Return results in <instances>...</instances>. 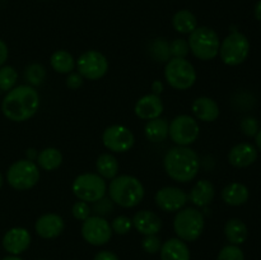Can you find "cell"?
<instances>
[{
	"label": "cell",
	"instance_id": "obj_25",
	"mask_svg": "<svg viewBox=\"0 0 261 260\" xmlns=\"http://www.w3.org/2000/svg\"><path fill=\"white\" fill-rule=\"evenodd\" d=\"M96 170L97 173L105 180H112L119 173V161L111 153H102L96 161Z\"/></svg>",
	"mask_w": 261,
	"mask_h": 260
},
{
	"label": "cell",
	"instance_id": "obj_38",
	"mask_svg": "<svg viewBox=\"0 0 261 260\" xmlns=\"http://www.w3.org/2000/svg\"><path fill=\"white\" fill-rule=\"evenodd\" d=\"M92 211H91V206H89V203H86V201H82L78 200L76 203L73 204L71 206V214L75 219L78 221H86L89 216H91Z\"/></svg>",
	"mask_w": 261,
	"mask_h": 260
},
{
	"label": "cell",
	"instance_id": "obj_47",
	"mask_svg": "<svg viewBox=\"0 0 261 260\" xmlns=\"http://www.w3.org/2000/svg\"><path fill=\"white\" fill-rule=\"evenodd\" d=\"M2 260H23L22 257H19L18 255H9V256H5L4 259Z\"/></svg>",
	"mask_w": 261,
	"mask_h": 260
},
{
	"label": "cell",
	"instance_id": "obj_6",
	"mask_svg": "<svg viewBox=\"0 0 261 260\" xmlns=\"http://www.w3.org/2000/svg\"><path fill=\"white\" fill-rule=\"evenodd\" d=\"M40 167L33 161L19 160L10 165L7 171V181L18 191L30 190L40 181Z\"/></svg>",
	"mask_w": 261,
	"mask_h": 260
},
{
	"label": "cell",
	"instance_id": "obj_14",
	"mask_svg": "<svg viewBox=\"0 0 261 260\" xmlns=\"http://www.w3.org/2000/svg\"><path fill=\"white\" fill-rule=\"evenodd\" d=\"M155 204L163 212H178L185 208L189 198L188 194L176 186H165L155 193Z\"/></svg>",
	"mask_w": 261,
	"mask_h": 260
},
{
	"label": "cell",
	"instance_id": "obj_35",
	"mask_svg": "<svg viewBox=\"0 0 261 260\" xmlns=\"http://www.w3.org/2000/svg\"><path fill=\"white\" fill-rule=\"evenodd\" d=\"M170 51L172 58L186 59L188 54L190 53L188 40H184V38H176V40H173L170 43Z\"/></svg>",
	"mask_w": 261,
	"mask_h": 260
},
{
	"label": "cell",
	"instance_id": "obj_27",
	"mask_svg": "<svg viewBox=\"0 0 261 260\" xmlns=\"http://www.w3.org/2000/svg\"><path fill=\"white\" fill-rule=\"evenodd\" d=\"M224 235L232 245H241L249 236L247 226L239 218H232L224 226Z\"/></svg>",
	"mask_w": 261,
	"mask_h": 260
},
{
	"label": "cell",
	"instance_id": "obj_16",
	"mask_svg": "<svg viewBox=\"0 0 261 260\" xmlns=\"http://www.w3.org/2000/svg\"><path fill=\"white\" fill-rule=\"evenodd\" d=\"M31 245V233L23 227H13L5 232L3 237V247L10 255L24 252Z\"/></svg>",
	"mask_w": 261,
	"mask_h": 260
},
{
	"label": "cell",
	"instance_id": "obj_2",
	"mask_svg": "<svg viewBox=\"0 0 261 260\" xmlns=\"http://www.w3.org/2000/svg\"><path fill=\"white\" fill-rule=\"evenodd\" d=\"M200 157L190 147L171 148L163 158L166 173L177 183H189L194 180L200 171Z\"/></svg>",
	"mask_w": 261,
	"mask_h": 260
},
{
	"label": "cell",
	"instance_id": "obj_43",
	"mask_svg": "<svg viewBox=\"0 0 261 260\" xmlns=\"http://www.w3.org/2000/svg\"><path fill=\"white\" fill-rule=\"evenodd\" d=\"M163 92V83L161 81H154L152 83V93L153 94H157V96H160L161 93Z\"/></svg>",
	"mask_w": 261,
	"mask_h": 260
},
{
	"label": "cell",
	"instance_id": "obj_48",
	"mask_svg": "<svg viewBox=\"0 0 261 260\" xmlns=\"http://www.w3.org/2000/svg\"><path fill=\"white\" fill-rule=\"evenodd\" d=\"M3 183H4V180H3V175H2V173H0V189H2Z\"/></svg>",
	"mask_w": 261,
	"mask_h": 260
},
{
	"label": "cell",
	"instance_id": "obj_20",
	"mask_svg": "<svg viewBox=\"0 0 261 260\" xmlns=\"http://www.w3.org/2000/svg\"><path fill=\"white\" fill-rule=\"evenodd\" d=\"M194 116L203 122H213L219 117V106L213 98L206 96L198 97L191 105Z\"/></svg>",
	"mask_w": 261,
	"mask_h": 260
},
{
	"label": "cell",
	"instance_id": "obj_34",
	"mask_svg": "<svg viewBox=\"0 0 261 260\" xmlns=\"http://www.w3.org/2000/svg\"><path fill=\"white\" fill-rule=\"evenodd\" d=\"M217 260H245L242 250L237 245H227L219 251Z\"/></svg>",
	"mask_w": 261,
	"mask_h": 260
},
{
	"label": "cell",
	"instance_id": "obj_40",
	"mask_svg": "<svg viewBox=\"0 0 261 260\" xmlns=\"http://www.w3.org/2000/svg\"><path fill=\"white\" fill-rule=\"evenodd\" d=\"M83 82H84V79H83V76L81 75V74H79V73H70L68 75V78H66L65 84H66V87H68V88L75 91V89H78L79 87H82Z\"/></svg>",
	"mask_w": 261,
	"mask_h": 260
},
{
	"label": "cell",
	"instance_id": "obj_28",
	"mask_svg": "<svg viewBox=\"0 0 261 260\" xmlns=\"http://www.w3.org/2000/svg\"><path fill=\"white\" fill-rule=\"evenodd\" d=\"M37 166L45 171H55L63 163V154L58 148L48 147L41 150L37 155Z\"/></svg>",
	"mask_w": 261,
	"mask_h": 260
},
{
	"label": "cell",
	"instance_id": "obj_39",
	"mask_svg": "<svg viewBox=\"0 0 261 260\" xmlns=\"http://www.w3.org/2000/svg\"><path fill=\"white\" fill-rule=\"evenodd\" d=\"M241 130L247 137H255L257 134V132L260 130L259 121L252 116L245 117L241 121Z\"/></svg>",
	"mask_w": 261,
	"mask_h": 260
},
{
	"label": "cell",
	"instance_id": "obj_11",
	"mask_svg": "<svg viewBox=\"0 0 261 260\" xmlns=\"http://www.w3.org/2000/svg\"><path fill=\"white\" fill-rule=\"evenodd\" d=\"M75 68L83 79L99 81L109 71V60L99 51L89 50L79 56Z\"/></svg>",
	"mask_w": 261,
	"mask_h": 260
},
{
	"label": "cell",
	"instance_id": "obj_31",
	"mask_svg": "<svg viewBox=\"0 0 261 260\" xmlns=\"http://www.w3.org/2000/svg\"><path fill=\"white\" fill-rule=\"evenodd\" d=\"M24 79L27 81L28 86H41L46 79V68L40 63L30 64L24 70Z\"/></svg>",
	"mask_w": 261,
	"mask_h": 260
},
{
	"label": "cell",
	"instance_id": "obj_18",
	"mask_svg": "<svg viewBox=\"0 0 261 260\" xmlns=\"http://www.w3.org/2000/svg\"><path fill=\"white\" fill-rule=\"evenodd\" d=\"M133 227L139 233L148 236V235H157L162 228V219L157 213L148 209L137 212L132 218Z\"/></svg>",
	"mask_w": 261,
	"mask_h": 260
},
{
	"label": "cell",
	"instance_id": "obj_7",
	"mask_svg": "<svg viewBox=\"0 0 261 260\" xmlns=\"http://www.w3.org/2000/svg\"><path fill=\"white\" fill-rule=\"evenodd\" d=\"M74 195L78 200L86 201V203H94L99 200L107 193V184L103 177L98 173L86 172L76 176L71 185Z\"/></svg>",
	"mask_w": 261,
	"mask_h": 260
},
{
	"label": "cell",
	"instance_id": "obj_4",
	"mask_svg": "<svg viewBox=\"0 0 261 260\" xmlns=\"http://www.w3.org/2000/svg\"><path fill=\"white\" fill-rule=\"evenodd\" d=\"M188 43L191 54L196 59L209 61L218 56L221 40H219L218 33L213 28L201 25V27H196L189 35Z\"/></svg>",
	"mask_w": 261,
	"mask_h": 260
},
{
	"label": "cell",
	"instance_id": "obj_46",
	"mask_svg": "<svg viewBox=\"0 0 261 260\" xmlns=\"http://www.w3.org/2000/svg\"><path fill=\"white\" fill-rule=\"evenodd\" d=\"M255 143H256V147L257 149L261 152V129L257 132V134L255 135Z\"/></svg>",
	"mask_w": 261,
	"mask_h": 260
},
{
	"label": "cell",
	"instance_id": "obj_24",
	"mask_svg": "<svg viewBox=\"0 0 261 260\" xmlns=\"http://www.w3.org/2000/svg\"><path fill=\"white\" fill-rule=\"evenodd\" d=\"M168 127H170V122L162 117L148 120L144 126L145 138L153 143L163 142L168 138Z\"/></svg>",
	"mask_w": 261,
	"mask_h": 260
},
{
	"label": "cell",
	"instance_id": "obj_33",
	"mask_svg": "<svg viewBox=\"0 0 261 260\" xmlns=\"http://www.w3.org/2000/svg\"><path fill=\"white\" fill-rule=\"evenodd\" d=\"M91 211L96 213L94 216H99L105 218V217L109 216V214H111L112 212H114V201H112L110 198L103 196V198L99 199V200L94 201Z\"/></svg>",
	"mask_w": 261,
	"mask_h": 260
},
{
	"label": "cell",
	"instance_id": "obj_32",
	"mask_svg": "<svg viewBox=\"0 0 261 260\" xmlns=\"http://www.w3.org/2000/svg\"><path fill=\"white\" fill-rule=\"evenodd\" d=\"M18 73L13 66L3 65L0 66V91L9 92L17 84Z\"/></svg>",
	"mask_w": 261,
	"mask_h": 260
},
{
	"label": "cell",
	"instance_id": "obj_12",
	"mask_svg": "<svg viewBox=\"0 0 261 260\" xmlns=\"http://www.w3.org/2000/svg\"><path fill=\"white\" fill-rule=\"evenodd\" d=\"M112 228L106 218L99 216H89L82 224V236L93 246L106 245L112 237Z\"/></svg>",
	"mask_w": 261,
	"mask_h": 260
},
{
	"label": "cell",
	"instance_id": "obj_21",
	"mask_svg": "<svg viewBox=\"0 0 261 260\" xmlns=\"http://www.w3.org/2000/svg\"><path fill=\"white\" fill-rule=\"evenodd\" d=\"M214 195H216V189L212 181L199 180L193 186L188 198L198 208H206L213 201Z\"/></svg>",
	"mask_w": 261,
	"mask_h": 260
},
{
	"label": "cell",
	"instance_id": "obj_45",
	"mask_svg": "<svg viewBox=\"0 0 261 260\" xmlns=\"http://www.w3.org/2000/svg\"><path fill=\"white\" fill-rule=\"evenodd\" d=\"M255 17H256L257 20H261V0L255 5Z\"/></svg>",
	"mask_w": 261,
	"mask_h": 260
},
{
	"label": "cell",
	"instance_id": "obj_15",
	"mask_svg": "<svg viewBox=\"0 0 261 260\" xmlns=\"http://www.w3.org/2000/svg\"><path fill=\"white\" fill-rule=\"evenodd\" d=\"M65 228L63 217L56 213H45L37 218L35 223V231L40 237L45 240L56 239L60 236Z\"/></svg>",
	"mask_w": 261,
	"mask_h": 260
},
{
	"label": "cell",
	"instance_id": "obj_29",
	"mask_svg": "<svg viewBox=\"0 0 261 260\" xmlns=\"http://www.w3.org/2000/svg\"><path fill=\"white\" fill-rule=\"evenodd\" d=\"M172 25L176 32L182 33V35H190L198 27V19L190 10L181 9L173 15Z\"/></svg>",
	"mask_w": 261,
	"mask_h": 260
},
{
	"label": "cell",
	"instance_id": "obj_41",
	"mask_svg": "<svg viewBox=\"0 0 261 260\" xmlns=\"http://www.w3.org/2000/svg\"><path fill=\"white\" fill-rule=\"evenodd\" d=\"M93 260H120L115 252L109 251V250H103V251L97 252Z\"/></svg>",
	"mask_w": 261,
	"mask_h": 260
},
{
	"label": "cell",
	"instance_id": "obj_17",
	"mask_svg": "<svg viewBox=\"0 0 261 260\" xmlns=\"http://www.w3.org/2000/svg\"><path fill=\"white\" fill-rule=\"evenodd\" d=\"M165 106L161 99L160 96L157 94H145V96L140 97L137 101L134 107L135 115L142 120H153L161 117Z\"/></svg>",
	"mask_w": 261,
	"mask_h": 260
},
{
	"label": "cell",
	"instance_id": "obj_22",
	"mask_svg": "<svg viewBox=\"0 0 261 260\" xmlns=\"http://www.w3.org/2000/svg\"><path fill=\"white\" fill-rule=\"evenodd\" d=\"M161 260H190V250L178 237L167 240L161 247Z\"/></svg>",
	"mask_w": 261,
	"mask_h": 260
},
{
	"label": "cell",
	"instance_id": "obj_1",
	"mask_svg": "<svg viewBox=\"0 0 261 260\" xmlns=\"http://www.w3.org/2000/svg\"><path fill=\"white\" fill-rule=\"evenodd\" d=\"M40 109V94L28 84L17 86L7 92L2 102V111L8 120L23 122L30 120Z\"/></svg>",
	"mask_w": 261,
	"mask_h": 260
},
{
	"label": "cell",
	"instance_id": "obj_13",
	"mask_svg": "<svg viewBox=\"0 0 261 260\" xmlns=\"http://www.w3.org/2000/svg\"><path fill=\"white\" fill-rule=\"evenodd\" d=\"M102 143L114 153L129 152L135 143V137L129 127L124 125H111L103 130Z\"/></svg>",
	"mask_w": 261,
	"mask_h": 260
},
{
	"label": "cell",
	"instance_id": "obj_36",
	"mask_svg": "<svg viewBox=\"0 0 261 260\" xmlns=\"http://www.w3.org/2000/svg\"><path fill=\"white\" fill-rule=\"evenodd\" d=\"M110 224H111L112 232L117 235H126L133 227L132 219L126 216H117Z\"/></svg>",
	"mask_w": 261,
	"mask_h": 260
},
{
	"label": "cell",
	"instance_id": "obj_26",
	"mask_svg": "<svg viewBox=\"0 0 261 260\" xmlns=\"http://www.w3.org/2000/svg\"><path fill=\"white\" fill-rule=\"evenodd\" d=\"M51 68L59 74H70L76 66L74 56L66 50H56L50 58Z\"/></svg>",
	"mask_w": 261,
	"mask_h": 260
},
{
	"label": "cell",
	"instance_id": "obj_42",
	"mask_svg": "<svg viewBox=\"0 0 261 260\" xmlns=\"http://www.w3.org/2000/svg\"><path fill=\"white\" fill-rule=\"evenodd\" d=\"M8 55H9V50H8L7 43L0 38V66L4 65V63L8 59Z\"/></svg>",
	"mask_w": 261,
	"mask_h": 260
},
{
	"label": "cell",
	"instance_id": "obj_44",
	"mask_svg": "<svg viewBox=\"0 0 261 260\" xmlns=\"http://www.w3.org/2000/svg\"><path fill=\"white\" fill-rule=\"evenodd\" d=\"M25 155H27V160L33 161V162H35V161L37 160L38 152L35 149V148H28V149L25 150Z\"/></svg>",
	"mask_w": 261,
	"mask_h": 260
},
{
	"label": "cell",
	"instance_id": "obj_8",
	"mask_svg": "<svg viewBox=\"0 0 261 260\" xmlns=\"http://www.w3.org/2000/svg\"><path fill=\"white\" fill-rule=\"evenodd\" d=\"M165 79L172 88L186 91L195 84L196 70L186 59L171 58L166 63Z\"/></svg>",
	"mask_w": 261,
	"mask_h": 260
},
{
	"label": "cell",
	"instance_id": "obj_5",
	"mask_svg": "<svg viewBox=\"0 0 261 260\" xmlns=\"http://www.w3.org/2000/svg\"><path fill=\"white\" fill-rule=\"evenodd\" d=\"M204 224V214L199 209L191 206L180 209L173 219L175 233L185 242L196 241L203 233Z\"/></svg>",
	"mask_w": 261,
	"mask_h": 260
},
{
	"label": "cell",
	"instance_id": "obj_19",
	"mask_svg": "<svg viewBox=\"0 0 261 260\" xmlns=\"http://www.w3.org/2000/svg\"><path fill=\"white\" fill-rule=\"evenodd\" d=\"M256 160L257 149L251 143H239L228 153V162L237 168L249 167Z\"/></svg>",
	"mask_w": 261,
	"mask_h": 260
},
{
	"label": "cell",
	"instance_id": "obj_9",
	"mask_svg": "<svg viewBox=\"0 0 261 260\" xmlns=\"http://www.w3.org/2000/svg\"><path fill=\"white\" fill-rule=\"evenodd\" d=\"M250 54V41L244 33L234 32L229 33L221 42L219 54L222 61L226 65L237 66L244 63Z\"/></svg>",
	"mask_w": 261,
	"mask_h": 260
},
{
	"label": "cell",
	"instance_id": "obj_37",
	"mask_svg": "<svg viewBox=\"0 0 261 260\" xmlns=\"http://www.w3.org/2000/svg\"><path fill=\"white\" fill-rule=\"evenodd\" d=\"M142 247L148 254H157V252H160L161 247H162L161 239L157 235H148V236H144V239L142 240Z\"/></svg>",
	"mask_w": 261,
	"mask_h": 260
},
{
	"label": "cell",
	"instance_id": "obj_3",
	"mask_svg": "<svg viewBox=\"0 0 261 260\" xmlns=\"http://www.w3.org/2000/svg\"><path fill=\"white\" fill-rule=\"evenodd\" d=\"M107 193L114 204L122 208H134L142 203L145 190L139 178L132 175H117L110 181Z\"/></svg>",
	"mask_w": 261,
	"mask_h": 260
},
{
	"label": "cell",
	"instance_id": "obj_10",
	"mask_svg": "<svg viewBox=\"0 0 261 260\" xmlns=\"http://www.w3.org/2000/svg\"><path fill=\"white\" fill-rule=\"evenodd\" d=\"M200 126L195 117L190 115H178L170 122L168 137L176 145L189 147L198 140Z\"/></svg>",
	"mask_w": 261,
	"mask_h": 260
},
{
	"label": "cell",
	"instance_id": "obj_23",
	"mask_svg": "<svg viewBox=\"0 0 261 260\" xmlns=\"http://www.w3.org/2000/svg\"><path fill=\"white\" fill-rule=\"evenodd\" d=\"M250 198V191L246 185L241 183H231L222 190V199L226 204L239 206L246 203Z\"/></svg>",
	"mask_w": 261,
	"mask_h": 260
},
{
	"label": "cell",
	"instance_id": "obj_30",
	"mask_svg": "<svg viewBox=\"0 0 261 260\" xmlns=\"http://www.w3.org/2000/svg\"><path fill=\"white\" fill-rule=\"evenodd\" d=\"M149 54L157 63H167L172 56L170 51V42L165 38H155L149 45Z\"/></svg>",
	"mask_w": 261,
	"mask_h": 260
}]
</instances>
